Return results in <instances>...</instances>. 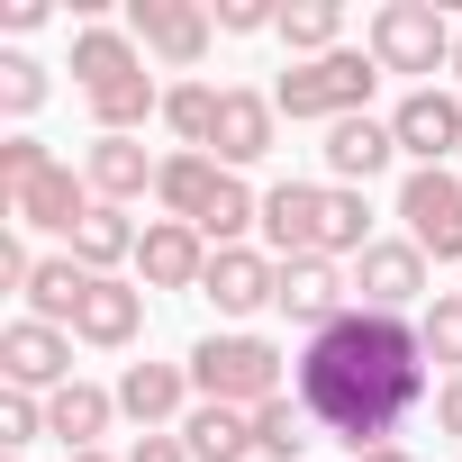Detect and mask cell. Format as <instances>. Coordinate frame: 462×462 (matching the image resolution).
Masks as SVG:
<instances>
[{
	"label": "cell",
	"mask_w": 462,
	"mask_h": 462,
	"mask_svg": "<svg viewBox=\"0 0 462 462\" xmlns=\"http://www.w3.org/2000/svg\"><path fill=\"white\" fill-rule=\"evenodd\" d=\"M300 381V408L345 444V453H381L408 408L426 399V345L408 318H381V309H345L327 336H309V354L291 363Z\"/></svg>",
	"instance_id": "6da1fadb"
},
{
	"label": "cell",
	"mask_w": 462,
	"mask_h": 462,
	"mask_svg": "<svg viewBox=\"0 0 462 462\" xmlns=\"http://www.w3.org/2000/svg\"><path fill=\"white\" fill-rule=\"evenodd\" d=\"M190 390L254 417V408L282 399V354H273L263 336H199V345H190Z\"/></svg>",
	"instance_id": "7a4b0ae2"
},
{
	"label": "cell",
	"mask_w": 462,
	"mask_h": 462,
	"mask_svg": "<svg viewBox=\"0 0 462 462\" xmlns=\"http://www.w3.org/2000/svg\"><path fill=\"white\" fill-rule=\"evenodd\" d=\"M372 82H381V64H372V46L354 55V46H336V55H318V64H291L282 73V91H273V109L282 118H363V100H372Z\"/></svg>",
	"instance_id": "3957f363"
},
{
	"label": "cell",
	"mask_w": 462,
	"mask_h": 462,
	"mask_svg": "<svg viewBox=\"0 0 462 462\" xmlns=\"http://www.w3.org/2000/svg\"><path fill=\"white\" fill-rule=\"evenodd\" d=\"M372 64L381 73H453V28L435 0H381L372 10Z\"/></svg>",
	"instance_id": "277c9868"
},
{
	"label": "cell",
	"mask_w": 462,
	"mask_h": 462,
	"mask_svg": "<svg viewBox=\"0 0 462 462\" xmlns=\"http://www.w3.org/2000/svg\"><path fill=\"white\" fill-rule=\"evenodd\" d=\"M399 217H408V245H417V254L462 263V181H453L444 163H426V172L399 181Z\"/></svg>",
	"instance_id": "5b68a950"
},
{
	"label": "cell",
	"mask_w": 462,
	"mask_h": 462,
	"mask_svg": "<svg viewBox=\"0 0 462 462\" xmlns=\"http://www.w3.org/2000/svg\"><path fill=\"white\" fill-rule=\"evenodd\" d=\"M0 372H10V390L55 399V390L73 381V336L46 327V318H10V327H0Z\"/></svg>",
	"instance_id": "8992f818"
},
{
	"label": "cell",
	"mask_w": 462,
	"mask_h": 462,
	"mask_svg": "<svg viewBox=\"0 0 462 462\" xmlns=\"http://www.w3.org/2000/svg\"><path fill=\"white\" fill-rule=\"evenodd\" d=\"M208 10H199V0H127V37L145 46V55H163L172 73H190L199 55H208Z\"/></svg>",
	"instance_id": "52a82bcc"
},
{
	"label": "cell",
	"mask_w": 462,
	"mask_h": 462,
	"mask_svg": "<svg viewBox=\"0 0 462 462\" xmlns=\"http://www.w3.org/2000/svg\"><path fill=\"white\" fill-rule=\"evenodd\" d=\"M263 245H273V263L327 254V190L318 181H273L263 190Z\"/></svg>",
	"instance_id": "ba28073f"
},
{
	"label": "cell",
	"mask_w": 462,
	"mask_h": 462,
	"mask_svg": "<svg viewBox=\"0 0 462 462\" xmlns=\"http://www.w3.org/2000/svg\"><path fill=\"white\" fill-rule=\"evenodd\" d=\"M91 199H100L91 181H73L64 163H46L37 181H19V190H10V199H0V208H10L19 226H37V236H73V226L91 217Z\"/></svg>",
	"instance_id": "9c48e42d"
},
{
	"label": "cell",
	"mask_w": 462,
	"mask_h": 462,
	"mask_svg": "<svg viewBox=\"0 0 462 462\" xmlns=\"http://www.w3.org/2000/svg\"><path fill=\"white\" fill-rule=\"evenodd\" d=\"M390 136H399V154H417V172H426V163H444V154L462 145V100L426 82V91H408V100L390 109Z\"/></svg>",
	"instance_id": "30bf717a"
},
{
	"label": "cell",
	"mask_w": 462,
	"mask_h": 462,
	"mask_svg": "<svg viewBox=\"0 0 462 462\" xmlns=\"http://www.w3.org/2000/svg\"><path fill=\"white\" fill-rule=\"evenodd\" d=\"M199 291L217 300V318H254V309L282 300V263L254 254V245H226V254H208V282Z\"/></svg>",
	"instance_id": "8fae6325"
},
{
	"label": "cell",
	"mask_w": 462,
	"mask_h": 462,
	"mask_svg": "<svg viewBox=\"0 0 462 462\" xmlns=\"http://www.w3.org/2000/svg\"><path fill=\"white\" fill-rule=\"evenodd\" d=\"M136 273H145V291H199L208 282V236L181 226V217H154L145 245H136Z\"/></svg>",
	"instance_id": "7c38bea8"
},
{
	"label": "cell",
	"mask_w": 462,
	"mask_h": 462,
	"mask_svg": "<svg viewBox=\"0 0 462 462\" xmlns=\"http://www.w3.org/2000/svg\"><path fill=\"white\" fill-rule=\"evenodd\" d=\"M273 127H282V109H273L263 91H226V100H217V136H208V154H217L226 172H245V163L273 154Z\"/></svg>",
	"instance_id": "4fadbf2b"
},
{
	"label": "cell",
	"mask_w": 462,
	"mask_h": 462,
	"mask_svg": "<svg viewBox=\"0 0 462 462\" xmlns=\"http://www.w3.org/2000/svg\"><path fill=\"white\" fill-rule=\"evenodd\" d=\"M136 327H145V291L118 282V273H91V291L73 309V336L82 345H136Z\"/></svg>",
	"instance_id": "5bb4252c"
},
{
	"label": "cell",
	"mask_w": 462,
	"mask_h": 462,
	"mask_svg": "<svg viewBox=\"0 0 462 462\" xmlns=\"http://www.w3.org/2000/svg\"><path fill=\"white\" fill-rule=\"evenodd\" d=\"M273 309H291V327L327 336V327L345 318V273H336L327 254H309V263H282V300H273Z\"/></svg>",
	"instance_id": "9a60e30c"
},
{
	"label": "cell",
	"mask_w": 462,
	"mask_h": 462,
	"mask_svg": "<svg viewBox=\"0 0 462 462\" xmlns=\"http://www.w3.org/2000/svg\"><path fill=\"white\" fill-rule=\"evenodd\" d=\"M390 154H399V136H390V118H372V109H363V118H336V127H327V172H336L345 190H363V181H372V172H381Z\"/></svg>",
	"instance_id": "2e32d148"
},
{
	"label": "cell",
	"mask_w": 462,
	"mask_h": 462,
	"mask_svg": "<svg viewBox=\"0 0 462 462\" xmlns=\"http://www.w3.org/2000/svg\"><path fill=\"white\" fill-rule=\"evenodd\" d=\"M354 291H363V309L399 318V309L426 291V254H417V245H372V254L354 263Z\"/></svg>",
	"instance_id": "e0dca14e"
},
{
	"label": "cell",
	"mask_w": 462,
	"mask_h": 462,
	"mask_svg": "<svg viewBox=\"0 0 462 462\" xmlns=\"http://www.w3.org/2000/svg\"><path fill=\"white\" fill-rule=\"evenodd\" d=\"M181 399H190V363H127V381H118V408L145 435H163L181 417Z\"/></svg>",
	"instance_id": "ac0fdd59"
},
{
	"label": "cell",
	"mask_w": 462,
	"mask_h": 462,
	"mask_svg": "<svg viewBox=\"0 0 462 462\" xmlns=\"http://www.w3.org/2000/svg\"><path fill=\"white\" fill-rule=\"evenodd\" d=\"M217 181H226V163H217V154H163V172H154V199H163V217L199 226V217L217 208Z\"/></svg>",
	"instance_id": "d6986e66"
},
{
	"label": "cell",
	"mask_w": 462,
	"mask_h": 462,
	"mask_svg": "<svg viewBox=\"0 0 462 462\" xmlns=\"http://www.w3.org/2000/svg\"><path fill=\"white\" fill-rule=\"evenodd\" d=\"M109 417H118V390H91V381H64L46 399V435H64V453H100Z\"/></svg>",
	"instance_id": "ffe728a7"
},
{
	"label": "cell",
	"mask_w": 462,
	"mask_h": 462,
	"mask_svg": "<svg viewBox=\"0 0 462 462\" xmlns=\"http://www.w3.org/2000/svg\"><path fill=\"white\" fill-rule=\"evenodd\" d=\"M154 172H163V163H154L136 136H100V145H91V163H82V181H91L100 199H118V208H127V199H145V190H154Z\"/></svg>",
	"instance_id": "44dd1931"
},
{
	"label": "cell",
	"mask_w": 462,
	"mask_h": 462,
	"mask_svg": "<svg viewBox=\"0 0 462 462\" xmlns=\"http://www.w3.org/2000/svg\"><path fill=\"white\" fill-rule=\"evenodd\" d=\"M136 245H145V226H127V208H118V199H91V217L73 226V263H82V273L136 263Z\"/></svg>",
	"instance_id": "7402d4cb"
},
{
	"label": "cell",
	"mask_w": 462,
	"mask_h": 462,
	"mask_svg": "<svg viewBox=\"0 0 462 462\" xmlns=\"http://www.w3.org/2000/svg\"><path fill=\"white\" fill-rule=\"evenodd\" d=\"M181 444H190V462H245V453H254V417L199 399V408L181 417Z\"/></svg>",
	"instance_id": "603a6c76"
},
{
	"label": "cell",
	"mask_w": 462,
	"mask_h": 462,
	"mask_svg": "<svg viewBox=\"0 0 462 462\" xmlns=\"http://www.w3.org/2000/svg\"><path fill=\"white\" fill-rule=\"evenodd\" d=\"M127 73H145V46H136V37H118V28H82V37H73V82H82V91H109V82H127Z\"/></svg>",
	"instance_id": "cb8c5ba5"
},
{
	"label": "cell",
	"mask_w": 462,
	"mask_h": 462,
	"mask_svg": "<svg viewBox=\"0 0 462 462\" xmlns=\"http://www.w3.org/2000/svg\"><path fill=\"white\" fill-rule=\"evenodd\" d=\"M82 100H91L100 136H136L145 118H163V91H154V73H127V82H109V91H82Z\"/></svg>",
	"instance_id": "d4e9b609"
},
{
	"label": "cell",
	"mask_w": 462,
	"mask_h": 462,
	"mask_svg": "<svg viewBox=\"0 0 462 462\" xmlns=\"http://www.w3.org/2000/svg\"><path fill=\"white\" fill-rule=\"evenodd\" d=\"M82 291H91V273H82L73 254H46V263L28 273V309H37L46 327H73V309H82Z\"/></svg>",
	"instance_id": "484cf974"
},
{
	"label": "cell",
	"mask_w": 462,
	"mask_h": 462,
	"mask_svg": "<svg viewBox=\"0 0 462 462\" xmlns=\"http://www.w3.org/2000/svg\"><path fill=\"white\" fill-rule=\"evenodd\" d=\"M336 37H345V10H336V0H291V10H282V46H291L300 64L336 55Z\"/></svg>",
	"instance_id": "4316f807"
},
{
	"label": "cell",
	"mask_w": 462,
	"mask_h": 462,
	"mask_svg": "<svg viewBox=\"0 0 462 462\" xmlns=\"http://www.w3.org/2000/svg\"><path fill=\"white\" fill-rule=\"evenodd\" d=\"M217 100H226V91H208V82L163 91V127L181 136V154H208V136H217Z\"/></svg>",
	"instance_id": "83f0119b"
},
{
	"label": "cell",
	"mask_w": 462,
	"mask_h": 462,
	"mask_svg": "<svg viewBox=\"0 0 462 462\" xmlns=\"http://www.w3.org/2000/svg\"><path fill=\"white\" fill-rule=\"evenodd\" d=\"M309 444H318V417H309L300 399H273V408H254V453L291 462V453H309Z\"/></svg>",
	"instance_id": "f1b7e54d"
},
{
	"label": "cell",
	"mask_w": 462,
	"mask_h": 462,
	"mask_svg": "<svg viewBox=\"0 0 462 462\" xmlns=\"http://www.w3.org/2000/svg\"><path fill=\"white\" fill-rule=\"evenodd\" d=\"M363 263L372 254V208H363V190H327V263Z\"/></svg>",
	"instance_id": "f546056e"
},
{
	"label": "cell",
	"mask_w": 462,
	"mask_h": 462,
	"mask_svg": "<svg viewBox=\"0 0 462 462\" xmlns=\"http://www.w3.org/2000/svg\"><path fill=\"white\" fill-rule=\"evenodd\" d=\"M245 226H263V199H254V190H245L236 172H226V181H217V208L199 217V236H208V245L226 254V245H236V236H245Z\"/></svg>",
	"instance_id": "4dcf8cb0"
},
{
	"label": "cell",
	"mask_w": 462,
	"mask_h": 462,
	"mask_svg": "<svg viewBox=\"0 0 462 462\" xmlns=\"http://www.w3.org/2000/svg\"><path fill=\"white\" fill-rule=\"evenodd\" d=\"M417 345H426V363H444L462 381V291H435V309L417 318Z\"/></svg>",
	"instance_id": "1f68e13d"
},
{
	"label": "cell",
	"mask_w": 462,
	"mask_h": 462,
	"mask_svg": "<svg viewBox=\"0 0 462 462\" xmlns=\"http://www.w3.org/2000/svg\"><path fill=\"white\" fill-rule=\"evenodd\" d=\"M37 100H46V64H37V55H0V109L28 118Z\"/></svg>",
	"instance_id": "d6a6232c"
},
{
	"label": "cell",
	"mask_w": 462,
	"mask_h": 462,
	"mask_svg": "<svg viewBox=\"0 0 462 462\" xmlns=\"http://www.w3.org/2000/svg\"><path fill=\"white\" fill-rule=\"evenodd\" d=\"M46 435V399L37 390H10V399H0V453H28Z\"/></svg>",
	"instance_id": "836d02e7"
},
{
	"label": "cell",
	"mask_w": 462,
	"mask_h": 462,
	"mask_svg": "<svg viewBox=\"0 0 462 462\" xmlns=\"http://www.w3.org/2000/svg\"><path fill=\"white\" fill-rule=\"evenodd\" d=\"M46 163H55V154H46V145H37V136H10V145H0V199H10V190H19V181H37V172H46Z\"/></svg>",
	"instance_id": "e575fe53"
},
{
	"label": "cell",
	"mask_w": 462,
	"mask_h": 462,
	"mask_svg": "<svg viewBox=\"0 0 462 462\" xmlns=\"http://www.w3.org/2000/svg\"><path fill=\"white\" fill-rule=\"evenodd\" d=\"M226 37H263V28H282V10H273V0H217V10H208Z\"/></svg>",
	"instance_id": "d590c367"
},
{
	"label": "cell",
	"mask_w": 462,
	"mask_h": 462,
	"mask_svg": "<svg viewBox=\"0 0 462 462\" xmlns=\"http://www.w3.org/2000/svg\"><path fill=\"white\" fill-rule=\"evenodd\" d=\"M127 462H190V444H181V435H136Z\"/></svg>",
	"instance_id": "8d00e7d4"
},
{
	"label": "cell",
	"mask_w": 462,
	"mask_h": 462,
	"mask_svg": "<svg viewBox=\"0 0 462 462\" xmlns=\"http://www.w3.org/2000/svg\"><path fill=\"white\" fill-rule=\"evenodd\" d=\"M435 426H444V435H462V381H444V390H435Z\"/></svg>",
	"instance_id": "74e56055"
},
{
	"label": "cell",
	"mask_w": 462,
	"mask_h": 462,
	"mask_svg": "<svg viewBox=\"0 0 462 462\" xmlns=\"http://www.w3.org/2000/svg\"><path fill=\"white\" fill-rule=\"evenodd\" d=\"M354 462H417V453H399V444H381V453H354Z\"/></svg>",
	"instance_id": "f35d334b"
},
{
	"label": "cell",
	"mask_w": 462,
	"mask_h": 462,
	"mask_svg": "<svg viewBox=\"0 0 462 462\" xmlns=\"http://www.w3.org/2000/svg\"><path fill=\"white\" fill-rule=\"evenodd\" d=\"M64 462H109V453H64Z\"/></svg>",
	"instance_id": "ab89813d"
},
{
	"label": "cell",
	"mask_w": 462,
	"mask_h": 462,
	"mask_svg": "<svg viewBox=\"0 0 462 462\" xmlns=\"http://www.w3.org/2000/svg\"><path fill=\"white\" fill-rule=\"evenodd\" d=\"M453 73H462V37H453Z\"/></svg>",
	"instance_id": "60d3db41"
},
{
	"label": "cell",
	"mask_w": 462,
	"mask_h": 462,
	"mask_svg": "<svg viewBox=\"0 0 462 462\" xmlns=\"http://www.w3.org/2000/svg\"><path fill=\"white\" fill-rule=\"evenodd\" d=\"M0 462H19V453H0Z\"/></svg>",
	"instance_id": "b9f144b4"
}]
</instances>
